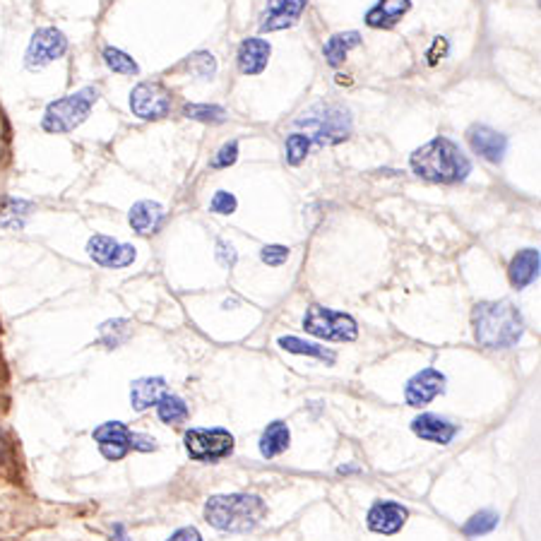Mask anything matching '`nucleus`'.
<instances>
[{
	"label": "nucleus",
	"mask_w": 541,
	"mask_h": 541,
	"mask_svg": "<svg viewBox=\"0 0 541 541\" xmlns=\"http://www.w3.org/2000/svg\"><path fill=\"white\" fill-rule=\"evenodd\" d=\"M359 43H361L359 32H342V34L330 36L327 43L323 46V53H325V58H327V65H332V68H339V65L346 60V56H349V50L356 49Z\"/></svg>",
	"instance_id": "obj_23"
},
{
	"label": "nucleus",
	"mask_w": 541,
	"mask_h": 541,
	"mask_svg": "<svg viewBox=\"0 0 541 541\" xmlns=\"http://www.w3.org/2000/svg\"><path fill=\"white\" fill-rule=\"evenodd\" d=\"M289 440H291V433H289V426L284 421H272L262 431V438H260V454L272 460L277 454H281L289 447Z\"/></svg>",
	"instance_id": "obj_22"
},
{
	"label": "nucleus",
	"mask_w": 541,
	"mask_h": 541,
	"mask_svg": "<svg viewBox=\"0 0 541 541\" xmlns=\"http://www.w3.org/2000/svg\"><path fill=\"white\" fill-rule=\"evenodd\" d=\"M183 115L202 123H222L226 118V111L222 106H209V104H186Z\"/></svg>",
	"instance_id": "obj_28"
},
{
	"label": "nucleus",
	"mask_w": 541,
	"mask_h": 541,
	"mask_svg": "<svg viewBox=\"0 0 541 541\" xmlns=\"http://www.w3.org/2000/svg\"><path fill=\"white\" fill-rule=\"evenodd\" d=\"M128 320H108V323L101 325V339L106 342L108 346H118L123 339L128 337Z\"/></svg>",
	"instance_id": "obj_31"
},
{
	"label": "nucleus",
	"mask_w": 541,
	"mask_h": 541,
	"mask_svg": "<svg viewBox=\"0 0 541 541\" xmlns=\"http://www.w3.org/2000/svg\"><path fill=\"white\" fill-rule=\"evenodd\" d=\"M270 53L272 49L265 39H258V36L243 39V43L238 46V70L243 75H260L270 63Z\"/></svg>",
	"instance_id": "obj_16"
},
{
	"label": "nucleus",
	"mask_w": 541,
	"mask_h": 541,
	"mask_svg": "<svg viewBox=\"0 0 541 541\" xmlns=\"http://www.w3.org/2000/svg\"><path fill=\"white\" fill-rule=\"evenodd\" d=\"M130 111L142 121H159L171 111V92L161 82H140L130 92Z\"/></svg>",
	"instance_id": "obj_9"
},
{
	"label": "nucleus",
	"mask_w": 541,
	"mask_h": 541,
	"mask_svg": "<svg viewBox=\"0 0 541 541\" xmlns=\"http://www.w3.org/2000/svg\"><path fill=\"white\" fill-rule=\"evenodd\" d=\"M308 0H267L265 14L260 22V32H280L298 22Z\"/></svg>",
	"instance_id": "obj_14"
},
{
	"label": "nucleus",
	"mask_w": 541,
	"mask_h": 541,
	"mask_svg": "<svg viewBox=\"0 0 541 541\" xmlns=\"http://www.w3.org/2000/svg\"><path fill=\"white\" fill-rule=\"evenodd\" d=\"M186 450L197 462L222 460L234 450V436L224 428H190L186 433Z\"/></svg>",
	"instance_id": "obj_8"
},
{
	"label": "nucleus",
	"mask_w": 541,
	"mask_h": 541,
	"mask_svg": "<svg viewBox=\"0 0 541 541\" xmlns=\"http://www.w3.org/2000/svg\"><path fill=\"white\" fill-rule=\"evenodd\" d=\"M467 140L472 144V150L483 157L491 164H500L508 151V137L498 130L489 128V125H472L467 130Z\"/></svg>",
	"instance_id": "obj_13"
},
{
	"label": "nucleus",
	"mask_w": 541,
	"mask_h": 541,
	"mask_svg": "<svg viewBox=\"0 0 541 541\" xmlns=\"http://www.w3.org/2000/svg\"><path fill=\"white\" fill-rule=\"evenodd\" d=\"M267 515L262 498L251 493L209 498L205 505V519L222 532H251Z\"/></svg>",
	"instance_id": "obj_3"
},
{
	"label": "nucleus",
	"mask_w": 541,
	"mask_h": 541,
	"mask_svg": "<svg viewBox=\"0 0 541 541\" xmlns=\"http://www.w3.org/2000/svg\"><path fill=\"white\" fill-rule=\"evenodd\" d=\"M476 342L486 349H510L525 332V320L510 301H481L472 310Z\"/></svg>",
	"instance_id": "obj_1"
},
{
	"label": "nucleus",
	"mask_w": 541,
	"mask_h": 541,
	"mask_svg": "<svg viewBox=\"0 0 541 541\" xmlns=\"http://www.w3.org/2000/svg\"><path fill=\"white\" fill-rule=\"evenodd\" d=\"M411 0H378L366 13V24L373 29H390L409 13Z\"/></svg>",
	"instance_id": "obj_19"
},
{
	"label": "nucleus",
	"mask_w": 541,
	"mask_h": 541,
	"mask_svg": "<svg viewBox=\"0 0 541 541\" xmlns=\"http://www.w3.org/2000/svg\"><path fill=\"white\" fill-rule=\"evenodd\" d=\"M236 251H234V245L226 243V241H219L216 243V260H219V265L226 267V270H231V267L236 265Z\"/></svg>",
	"instance_id": "obj_36"
},
{
	"label": "nucleus",
	"mask_w": 541,
	"mask_h": 541,
	"mask_svg": "<svg viewBox=\"0 0 541 541\" xmlns=\"http://www.w3.org/2000/svg\"><path fill=\"white\" fill-rule=\"evenodd\" d=\"M104 63L108 65V70L118 72V75H137L140 72V65L133 60V56H128L121 49H114V46L104 49Z\"/></svg>",
	"instance_id": "obj_26"
},
{
	"label": "nucleus",
	"mask_w": 541,
	"mask_h": 541,
	"mask_svg": "<svg viewBox=\"0 0 541 541\" xmlns=\"http://www.w3.org/2000/svg\"><path fill=\"white\" fill-rule=\"evenodd\" d=\"M164 395V378H140V381L133 382V388H130V402H133V409L137 411L150 409V407H154Z\"/></svg>",
	"instance_id": "obj_21"
},
{
	"label": "nucleus",
	"mask_w": 541,
	"mask_h": 541,
	"mask_svg": "<svg viewBox=\"0 0 541 541\" xmlns=\"http://www.w3.org/2000/svg\"><path fill=\"white\" fill-rule=\"evenodd\" d=\"M157 414L164 424H180L188 418V404L180 397L166 392L157 402Z\"/></svg>",
	"instance_id": "obj_24"
},
{
	"label": "nucleus",
	"mask_w": 541,
	"mask_h": 541,
	"mask_svg": "<svg viewBox=\"0 0 541 541\" xmlns=\"http://www.w3.org/2000/svg\"><path fill=\"white\" fill-rule=\"evenodd\" d=\"M260 260L270 267H280L289 260V248L287 245H265L260 251Z\"/></svg>",
	"instance_id": "obj_34"
},
{
	"label": "nucleus",
	"mask_w": 541,
	"mask_h": 541,
	"mask_svg": "<svg viewBox=\"0 0 541 541\" xmlns=\"http://www.w3.org/2000/svg\"><path fill=\"white\" fill-rule=\"evenodd\" d=\"M417 176L433 183H460L472 173L467 154L447 137H433L431 142L418 147L409 159Z\"/></svg>",
	"instance_id": "obj_2"
},
{
	"label": "nucleus",
	"mask_w": 541,
	"mask_h": 541,
	"mask_svg": "<svg viewBox=\"0 0 541 541\" xmlns=\"http://www.w3.org/2000/svg\"><path fill=\"white\" fill-rule=\"evenodd\" d=\"M498 525V515L493 510H481L476 512V515H472V518L467 519V525L462 527L464 529V534L467 536H479V534H489L493 532Z\"/></svg>",
	"instance_id": "obj_27"
},
{
	"label": "nucleus",
	"mask_w": 541,
	"mask_h": 541,
	"mask_svg": "<svg viewBox=\"0 0 541 541\" xmlns=\"http://www.w3.org/2000/svg\"><path fill=\"white\" fill-rule=\"evenodd\" d=\"M445 390V375L436 371V368H424L418 371L404 388V397L409 407H426L428 402H433L436 397Z\"/></svg>",
	"instance_id": "obj_12"
},
{
	"label": "nucleus",
	"mask_w": 541,
	"mask_h": 541,
	"mask_svg": "<svg viewBox=\"0 0 541 541\" xmlns=\"http://www.w3.org/2000/svg\"><path fill=\"white\" fill-rule=\"evenodd\" d=\"M280 346L291 353H306V356H316V359L320 361L335 363V353L327 352L325 346L313 344V342H303V339L298 337H280Z\"/></svg>",
	"instance_id": "obj_25"
},
{
	"label": "nucleus",
	"mask_w": 541,
	"mask_h": 541,
	"mask_svg": "<svg viewBox=\"0 0 541 541\" xmlns=\"http://www.w3.org/2000/svg\"><path fill=\"white\" fill-rule=\"evenodd\" d=\"M310 151V137L303 133H291L287 137V161L291 166H298L303 159L308 157Z\"/></svg>",
	"instance_id": "obj_30"
},
{
	"label": "nucleus",
	"mask_w": 541,
	"mask_h": 541,
	"mask_svg": "<svg viewBox=\"0 0 541 541\" xmlns=\"http://www.w3.org/2000/svg\"><path fill=\"white\" fill-rule=\"evenodd\" d=\"M409 518L407 508L399 503H392V500H381L375 503L366 515V525L371 532L375 534H397L404 527Z\"/></svg>",
	"instance_id": "obj_15"
},
{
	"label": "nucleus",
	"mask_w": 541,
	"mask_h": 541,
	"mask_svg": "<svg viewBox=\"0 0 541 541\" xmlns=\"http://www.w3.org/2000/svg\"><path fill=\"white\" fill-rule=\"evenodd\" d=\"M166 541H202V536L195 527H183V529H179L176 534H171V539Z\"/></svg>",
	"instance_id": "obj_37"
},
{
	"label": "nucleus",
	"mask_w": 541,
	"mask_h": 541,
	"mask_svg": "<svg viewBox=\"0 0 541 541\" xmlns=\"http://www.w3.org/2000/svg\"><path fill=\"white\" fill-rule=\"evenodd\" d=\"M411 431L417 433L418 438L428 440V443H438V445H447L457 433V426L447 418L438 417V414H421L411 421Z\"/></svg>",
	"instance_id": "obj_17"
},
{
	"label": "nucleus",
	"mask_w": 541,
	"mask_h": 541,
	"mask_svg": "<svg viewBox=\"0 0 541 541\" xmlns=\"http://www.w3.org/2000/svg\"><path fill=\"white\" fill-rule=\"evenodd\" d=\"M114 541H130L128 536H125V529H123L121 525L115 527V539Z\"/></svg>",
	"instance_id": "obj_38"
},
{
	"label": "nucleus",
	"mask_w": 541,
	"mask_h": 541,
	"mask_svg": "<svg viewBox=\"0 0 541 541\" xmlns=\"http://www.w3.org/2000/svg\"><path fill=\"white\" fill-rule=\"evenodd\" d=\"M236 207H238L236 197H234L231 193H226V190H216L212 202H209V209L216 212V215H234Z\"/></svg>",
	"instance_id": "obj_33"
},
{
	"label": "nucleus",
	"mask_w": 541,
	"mask_h": 541,
	"mask_svg": "<svg viewBox=\"0 0 541 541\" xmlns=\"http://www.w3.org/2000/svg\"><path fill=\"white\" fill-rule=\"evenodd\" d=\"M186 65H188V70L202 79H212L216 75V60L212 53H207V50L193 53V56L186 60Z\"/></svg>",
	"instance_id": "obj_29"
},
{
	"label": "nucleus",
	"mask_w": 541,
	"mask_h": 541,
	"mask_svg": "<svg viewBox=\"0 0 541 541\" xmlns=\"http://www.w3.org/2000/svg\"><path fill=\"white\" fill-rule=\"evenodd\" d=\"M29 215V205L27 202H22V200H7V207L3 209V215H0V226L10 219V216H17V222H20V226L24 224V216Z\"/></svg>",
	"instance_id": "obj_35"
},
{
	"label": "nucleus",
	"mask_w": 541,
	"mask_h": 541,
	"mask_svg": "<svg viewBox=\"0 0 541 541\" xmlns=\"http://www.w3.org/2000/svg\"><path fill=\"white\" fill-rule=\"evenodd\" d=\"M303 330L313 337L332 339V342H353L359 335L356 320L352 316L325 308V306H310L303 317Z\"/></svg>",
	"instance_id": "obj_7"
},
{
	"label": "nucleus",
	"mask_w": 541,
	"mask_h": 541,
	"mask_svg": "<svg viewBox=\"0 0 541 541\" xmlns=\"http://www.w3.org/2000/svg\"><path fill=\"white\" fill-rule=\"evenodd\" d=\"M87 252L89 258L101 267H111V270H121V267H128L135 262L137 251L135 245L121 243L111 236H92L89 243H87Z\"/></svg>",
	"instance_id": "obj_11"
},
{
	"label": "nucleus",
	"mask_w": 541,
	"mask_h": 541,
	"mask_svg": "<svg viewBox=\"0 0 541 541\" xmlns=\"http://www.w3.org/2000/svg\"><path fill=\"white\" fill-rule=\"evenodd\" d=\"M296 125L308 130L310 142L337 144L352 133V115L339 104H317L308 114L298 115Z\"/></svg>",
	"instance_id": "obj_4"
},
{
	"label": "nucleus",
	"mask_w": 541,
	"mask_h": 541,
	"mask_svg": "<svg viewBox=\"0 0 541 541\" xmlns=\"http://www.w3.org/2000/svg\"><path fill=\"white\" fill-rule=\"evenodd\" d=\"M94 440L99 443L101 454L106 460H123L130 450H140V453H151L157 450V440L150 438V436H142V433L130 431L128 426L121 424V421H108V424H101L99 428H94Z\"/></svg>",
	"instance_id": "obj_6"
},
{
	"label": "nucleus",
	"mask_w": 541,
	"mask_h": 541,
	"mask_svg": "<svg viewBox=\"0 0 541 541\" xmlns=\"http://www.w3.org/2000/svg\"><path fill=\"white\" fill-rule=\"evenodd\" d=\"M539 265H541V255L536 248H525V251H519L518 255L510 260V267H508V277H510L512 287L515 289L529 287V284L539 277Z\"/></svg>",
	"instance_id": "obj_18"
},
{
	"label": "nucleus",
	"mask_w": 541,
	"mask_h": 541,
	"mask_svg": "<svg viewBox=\"0 0 541 541\" xmlns=\"http://www.w3.org/2000/svg\"><path fill=\"white\" fill-rule=\"evenodd\" d=\"M65 50H68V36L56 27H41L36 29L32 41H29L24 63H27V68H32V70H34V68H43V65L58 60Z\"/></svg>",
	"instance_id": "obj_10"
},
{
	"label": "nucleus",
	"mask_w": 541,
	"mask_h": 541,
	"mask_svg": "<svg viewBox=\"0 0 541 541\" xmlns=\"http://www.w3.org/2000/svg\"><path fill=\"white\" fill-rule=\"evenodd\" d=\"M99 99V92L94 87H85L75 94H68L63 99L53 101L43 114V130L46 133H70L87 121V115Z\"/></svg>",
	"instance_id": "obj_5"
},
{
	"label": "nucleus",
	"mask_w": 541,
	"mask_h": 541,
	"mask_svg": "<svg viewBox=\"0 0 541 541\" xmlns=\"http://www.w3.org/2000/svg\"><path fill=\"white\" fill-rule=\"evenodd\" d=\"M128 222L130 226H133V231L142 234V236L154 234V231H159L161 222H164V207H161L159 202L140 200L130 209Z\"/></svg>",
	"instance_id": "obj_20"
},
{
	"label": "nucleus",
	"mask_w": 541,
	"mask_h": 541,
	"mask_svg": "<svg viewBox=\"0 0 541 541\" xmlns=\"http://www.w3.org/2000/svg\"><path fill=\"white\" fill-rule=\"evenodd\" d=\"M236 159H238V142L236 140H231V142L222 144L219 151L212 157V169H226V166L236 164Z\"/></svg>",
	"instance_id": "obj_32"
}]
</instances>
